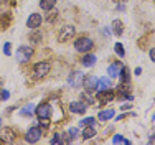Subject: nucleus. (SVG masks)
Wrapping results in <instances>:
<instances>
[{"label": "nucleus", "instance_id": "4468645a", "mask_svg": "<svg viewBox=\"0 0 155 145\" xmlns=\"http://www.w3.org/2000/svg\"><path fill=\"white\" fill-rule=\"evenodd\" d=\"M120 63L119 61H116V63H112V64L107 68V73H109V77H117L119 76V71H120Z\"/></svg>", "mask_w": 155, "mask_h": 145}, {"label": "nucleus", "instance_id": "2eb2a0df", "mask_svg": "<svg viewBox=\"0 0 155 145\" xmlns=\"http://www.w3.org/2000/svg\"><path fill=\"white\" fill-rule=\"evenodd\" d=\"M112 31H114V35H116V36H122V33H124L122 21H120V20H114L112 21Z\"/></svg>", "mask_w": 155, "mask_h": 145}, {"label": "nucleus", "instance_id": "473e14b6", "mask_svg": "<svg viewBox=\"0 0 155 145\" xmlns=\"http://www.w3.org/2000/svg\"><path fill=\"white\" fill-rule=\"evenodd\" d=\"M130 107H132L130 104H124V106L120 107V109H122V110H129V109H130Z\"/></svg>", "mask_w": 155, "mask_h": 145}, {"label": "nucleus", "instance_id": "412c9836", "mask_svg": "<svg viewBox=\"0 0 155 145\" xmlns=\"http://www.w3.org/2000/svg\"><path fill=\"white\" fill-rule=\"evenodd\" d=\"M20 114L25 117H31L33 114H35V106H33V104H27V106L20 110Z\"/></svg>", "mask_w": 155, "mask_h": 145}, {"label": "nucleus", "instance_id": "f257e3e1", "mask_svg": "<svg viewBox=\"0 0 155 145\" xmlns=\"http://www.w3.org/2000/svg\"><path fill=\"white\" fill-rule=\"evenodd\" d=\"M93 48H94V41L91 38H87V36H79V38H76L74 50L78 53H87V51H91Z\"/></svg>", "mask_w": 155, "mask_h": 145}, {"label": "nucleus", "instance_id": "393cba45", "mask_svg": "<svg viewBox=\"0 0 155 145\" xmlns=\"http://www.w3.org/2000/svg\"><path fill=\"white\" fill-rule=\"evenodd\" d=\"M96 119L94 117H84L83 120H79V125H83V127H86V125H94Z\"/></svg>", "mask_w": 155, "mask_h": 145}, {"label": "nucleus", "instance_id": "b1692460", "mask_svg": "<svg viewBox=\"0 0 155 145\" xmlns=\"http://www.w3.org/2000/svg\"><path fill=\"white\" fill-rule=\"evenodd\" d=\"M114 51H116L117 56H120V58L125 56V50H124V46H122L120 43H116V46H114Z\"/></svg>", "mask_w": 155, "mask_h": 145}, {"label": "nucleus", "instance_id": "aec40b11", "mask_svg": "<svg viewBox=\"0 0 155 145\" xmlns=\"http://www.w3.org/2000/svg\"><path fill=\"white\" fill-rule=\"evenodd\" d=\"M112 117H114V110L112 109L101 110V112H99V116H97V119H99V120H102V122L109 120V119H112Z\"/></svg>", "mask_w": 155, "mask_h": 145}, {"label": "nucleus", "instance_id": "1a4fd4ad", "mask_svg": "<svg viewBox=\"0 0 155 145\" xmlns=\"http://www.w3.org/2000/svg\"><path fill=\"white\" fill-rule=\"evenodd\" d=\"M41 21H43V17L40 13H31L27 20V27L30 30H38L40 25H41Z\"/></svg>", "mask_w": 155, "mask_h": 145}, {"label": "nucleus", "instance_id": "f03ea898", "mask_svg": "<svg viewBox=\"0 0 155 145\" xmlns=\"http://www.w3.org/2000/svg\"><path fill=\"white\" fill-rule=\"evenodd\" d=\"M48 73H50V63L46 61H40L33 66V77L35 79H43Z\"/></svg>", "mask_w": 155, "mask_h": 145}, {"label": "nucleus", "instance_id": "c85d7f7f", "mask_svg": "<svg viewBox=\"0 0 155 145\" xmlns=\"http://www.w3.org/2000/svg\"><path fill=\"white\" fill-rule=\"evenodd\" d=\"M8 97H10V92L7 91V89H3V91H2V96H0V99H2V101H7Z\"/></svg>", "mask_w": 155, "mask_h": 145}, {"label": "nucleus", "instance_id": "9d476101", "mask_svg": "<svg viewBox=\"0 0 155 145\" xmlns=\"http://www.w3.org/2000/svg\"><path fill=\"white\" fill-rule=\"evenodd\" d=\"M86 91H97V86H99V77L96 76H84V81H83Z\"/></svg>", "mask_w": 155, "mask_h": 145}, {"label": "nucleus", "instance_id": "2f4dec72", "mask_svg": "<svg viewBox=\"0 0 155 145\" xmlns=\"http://www.w3.org/2000/svg\"><path fill=\"white\" fill-rule=\"evenodd\" d=\"M149 56H150V59H152V61L155 63V48H152V50L149 51Z\"/></svg>", "mask_w": 155, "mask_h": 145}, {"label": "nucleus", "instance_id": "c756f323", "mask_svg": "<svg viewBox=\"0 0 155 145\" xmlns=\"http://www.w3.org/2000/svg\"><path fill=\"white\" fill-rule=\"evenodd\" d=\"M50 125V119H40V127H48Z\"/></svg>", "mask_w": 155, "mask_h": 145}, {"label": "nucleus", "instance_id": "39448f33", "mask_svg": "<svg viewBox=\"0 0 155 145\" xmlns=\"http://www.w3.org/2000/svg\"><path fill=\"white\" fill-rule=\"evenodd\" d=\"M96 99L99 101V104H107L110 102L114 99V92H112V89H101V91H97V94H96Z\"/></svg>", "mask_w": 155, "mask_h": 145}, {"label": "nucleus", "instance_id": "6ab92c4d", "mask_svg": "<svg viewBox=\"0 0 155 145\" xmlns=\"http://www.w3.org/2000/svg\"><path fill=\"white\" fill-rule=\"evenodd\" d=\"M83 139H93V137L96 135V129H94V125H86V127L83 129Z\"/></svg>", "mask_w": 155, "mask_h": 145}, {"label": "nucleus", "instance_id": "423d86ee", "mask_svg": "<svg viewBox=\"0 0 155 145\" xmlns=\"http://www.w3.org/2000/svg\"><path fill=\"white\" fill-rule=\"evenodd\" d=\"M74 33H76V28L73 27V25H66V27L61 28L60 35H58V40H60L61 43H66L69 38H73V36H74Z\"/></svg>", "mask_w": 155, "mask_h": 145}, {"label": "nucleus", "instance_id": "5701e85b", "mask_svg": "<svg viewBox=\"0 0 155 145\" xmlns=\"http://www.w3.org/2000/svg\"><path fill=\"white\" fill-rule=\"evenodd\" d=\"M81 101L86 104V106H87V104H94V99H93V96H91L89 91H86V92L81 94Z\"/></svg>", "mask_w": 155, "mask_h": 145}, {"label": "nucleus", "instance_id": "c9c22d12", "mask_svg": "<svg viewBox=\"0 0 155 145\" xmlns=\"http://www.w3.org/2000/svg\"><path fill=\"white\" fill-rule=\"evenodd\" d=\"M0 125H2V119H0Z\"/></svg>", "mask_w": 155, "mask_h": 145}, {"label": "nucleus", "instance_id": "bb28decb", "mask_svg": "<svg viewBox=\"0 0 155 145\" xmlns=\"http://www.w3.org/2000/svg\"><path fill=\"white\" fill-rule=\"evenodd\" d=\"M10 48H12V44H10V43H5V44H3V53H5L7 56H10V54H12V53H10Z\"/></svg>", "mask_w": 155, "mask_h": 145}, {"label": "nucleus", "instance_id": "cd10ccee", "mask_svg": "<svg viewBox=\"0 0 155 145\" xmlns=\"http://www.w3.org/2000/svg\"><path fill=\"white\" fill-rule=\"evenodd\" d=\"M51 143H63V140H61V137H60V133H56V135L53 137V139H51Z\"/></svg>", "mask_w": 155, "mask_h": 145}, {"label": "nucleus", "instance_id": "ddd939ff", "mask_svg": "<svg viewBox=\"0 0 155 145\" xmlns=\"http://www.w3.org/2000/svg\"><path fill=\"white\" fill-rule=\"evenodd\" d=\"M13 140H15V135L12 133L10 129H3V130L0 132V142L2 143H12Z\"/></svg>", "mask_w": 155, "mask_h": 145}, {"label": "nucleus", "instance_id": "a211bd4d", "mask_svg": "<svg viewBox=\"0 0 155 145\" xmlns=\"http://www.w3.org/2000/svg\"><path fill=\"white\" fill-rule=\"evenodd\" d=\"M119 77H120V83H130V73H129V69L125 66H120Z\"/></svg>", "mask_w": 155, "mask_h": 145}, {"label": "nucleus", "instance_id": "dca6fc26", "mask_svg": "<svg viewBox=\"0 0 155 145\" xmlns=\"http://www.w3.org/2000/svg\"><path fill=\"white\" fill-rule=\"evenodd\" d=\"M10 21H12L10 13L0 15V30H7V28H8V25H10Z\"/></svg>", "mask_w": 155, "mask_h": 145}, {"label": "nucleus", "instance_id": "7c9ffc66", "mask_svg": "<svg viewBox=\"0 0 155 145\" xmlns=\"http://www.w3.org/2000/svg\"><path fill=\"white\" fill-rule=\"evenodd\" d=\"M30 38H31L35 43H38V40L41 38V35H40V33H33V35H30Z\"/></svg>", "mask_w": 155, "mask_h": 145}, {"label": "nucleus", "instance_id": "0eeeda50", "mask_svg": "<svg viewBox=\"0 0 155 145\" xmlns=\"http://www.w3.org/2000/svg\"><path fill=\"white\" fill-rule=\"evenodd\" d=\"M35 114L38 119H50L51 117V106L48 102H41L35 109Z\"/></svg>", "mask_w": 155, "mask_h": 145}, {"label": "nucleus", "instance_id": "72a5a7b5", "mask_svg": "<svg viewBox=\"0 0 155 145\" xmlns=\"http://www.w3.org/2000/svg\"><path fill=\"white\" fill-rule=\"evenodd\" d=\"M140 74H142V69L137 68V69H135V76H140Z\"/></svg>", "mask_w": 155, "mask_h": 145}, {"label": "nucleus", "instance_id": "4be33fe9", "mask_svg": "<svg viewBox=\"0 0 155 145\" xmlns=\"http://www.w3.org/2000/svg\"><path fill=\"white\" fill-rule=\"evenodd\" d=\"M110 86H112V81H110V77H101V79H99L97 91H101V89H109Z\"/></svg>", "mask_w": 155, "mask_h": 145}, {"label": "nucleus", "instance_id": "6e6552de", "mask_svg": "<svg viewBox=\"0 0 155 145\" xmlns=\"http://www.w3.org/2000/svg\"><path fill=\"white\" fill-rule=\"evenodd\" d=\"M83 81H84V74L81 71L71 73V74H69V77H68V84L71 87H79L81 84H83Z\"/></svg>", "mask_w": 155, "mask_h": 145}, {"label": "nucleus", "instance_id": "20e7f679", "mask_svg": "<svg viewBox=\"0 0 155 145\" xmlns=\"http://www.w3.org/2000/svg\"><path fill=\"white\" fill-rule=\"evenodd\" d=\"M40 139H41V129L36 127V125L30 127L27 130V133H25V140H27L28 143H35V142H38Z\"/></svg>", "mask_w": 155, "mask_h": 145}, {"label": "nucleus", "instance_id": "7ed1b4c3", "mask_svg": "<svg viewBox=\"0 0 155 145\" xmlns=\"http://www.w3.org/2000/svg\"><path fill=\"white\" fill-rule=\"evenodd\" d=\"M33 53H35V51H33L31 46H20L17 50V59L20 63H27V61H30Z\"/></svg>", "mask_w": 155, "mask_h": 145}, {"label": "nucleus", "instance_id": "f704fd0d", "mask_svg": "<svg viewBox=\"0 0 155 145\" xmlns=\"http://www.w3.org/2000/svg\"><path fill=\"white\" fill-rule=\"evenodd\" d=\"M150 142H155V137H153V139H150Z\"/></svg>", "mask_w": 155, "mask_h": 145}, {"label": "nucleus", "instance_id": "9b49d317", "mask_svg": "<svg viewBox=\"0 0 155 145\" xmlns=\"http://www.w3.org/2000/svg\"><path fill=\"white\" fill-rule=\"evenodd\" d=\"M86 104H84L83 101H73L69 102V110H71L73 114H84L86 112Z\"/></svg>", "mask_w": 155, "mask_h": 145}, {"label": "nucleus", "instance_id": "e433bc0d", "mask_svg": "<svg viewBox=\"0 0 155 145\" xmlns=\"http://www.w3.org/2000/svg\"><path fill=\"white\" fill-rule=\"evenodd\" d=\"M0 143H2V142H0Z\"/></svg>", "mask_w": 155, "mask_h": 145}, {"label": "nucleus", "instance_id": "f3484780", "mask_svg": "<svg viewBox=\"0 0 155 145\" xmlns=\"http://www.w3.org/2000/svg\"><path fill=\"white\" fill-rule=\"evenodd\" d=\"M54 5H56V0H40V8H43L45 12L53 10Z\"/></svg>", "mask_w": 155, "mask_h": 145}, {"label": "nucleus", "instance_id": "f8f14e48", "mask_svg": "<svg viewBox=\"0 0 155 145\" xmlns=\"http://www.w3.org/2000/svg\"><path fill=\"white\" fill-rule=\"evenodd\" d=\"M96 61H97L96 54H91L89 51H87V53H83L81 63H83V66H84V68H91V66H94V64H96Z\"/></svg>", "mask_w": 155, "mask_h": 145}, {"label": "nucleus", "instance_id": "a878e982", "mask_svg": "<svg viewBox=\"0 0 155 145\" xmlns=\"http://www.w3.org/2000/svg\"><path fill=\"white\" fill-rule=\"evenodd\" d=\"M112 143H130V142H129L127 139H124V137H120V135H114Z\"/></svg>", "mask_w": 155, "mask_h": 145}]
</instances>
